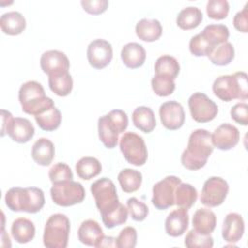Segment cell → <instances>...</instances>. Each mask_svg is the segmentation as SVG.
<instances>
[{"mask_svg":"<svg viewBox=\"0 0 248 248\" xmlns=\"http://www.w3.org/2000/svg\"><path fill=\"white\" fill-rule=\"evenodd\" d=\"M211 134L205 129H197L189 137L187 148L181 155V163L190 170H197L205 166L213 151Z\"/></svg>","mask_w":248,"mask_h":248,"instance_id":"cell-1","label":"cell"},{"mask_svg":"<svg viewBox=\"0 0 248 248\" xmlns=\"http://www.w3.org/2000/svg\"><path fill=\"white\" fill-rule=\"evenodd\" d=\"M5 202L12 211L37 213L45 205V195L37 187H13L7 191Z\"/></svg>","mask_w":248,"mask_h":248,"instance_id":"cell-2","label":"cell"},{"mask_svg":"<svg viewBox=\"0 0 248 248\" xmlns=\"http://www.w3.org/2000/svg\"><path fill=\"white\" fill-rule=\"evenodd\" d=\"M229 28L224 24H208L202 32L192 37L189 50L195 56H208L219 45L228 42Z\"/></svg>","mask_w":248,"mask_h":248,"instance_id":"cell-3","label":"cell"},{"mask_svg":"<svg viewBox=\"0 0 248 248\" xmlns=\"http://www.w3.org/2000/svg\"><path fill=\"white\" fill-rule=\"evenodd\" d=\"M247 86V74L240 71L218 77L212 84V91L216 97L225 102L234 99L244 101L248 98Z\"/></svg>","mask_w":248,"mask_h":248,"instance_id":"cell-4","label":"cell"},{"mask_svg":"<svg viewBox=\"0 0 248 248\" xmlns=\"http://www.w3.org/2000/svg\"><path fill=\"white\" fill-rule=\"evenodd\" d=\"M18 100L22 111L34 116L54 106L52 99L46 96L42 84L35 80L26 81L20 86Z\"/></svg>","mask_w":248,"mask_h":248,"instance_id":"cell-5","label":"cell"},{"mask_svg":"<svg viewBox=\"0 0 248 248\" xmlns=\"http://www.w3.org/2000/svg\"><path fill=\"white\" fill-rule=\"evenodd\" d=\"M128 116L122 109H112L98 119L99 139L107 148H114L119 134L128 127Z\"/></svg>","mask_w":248,"mask_h":248,"instance_id":"cell-6","label":"cell"},{"mask_svg":"<svg viewBox=\"0 0 248 248\" xmlns=\"http://www.w3.org/2000/svg\"><path fill=\"white\" fill-rule=\"evenodd\" d=\"M70 225V220L65 214H52L45 226L44 245L47 248H66L69 241Z\"/></svg>","mask_w":248,"mask_h":248,"instance_id":"cell-7","label":"cell"},{"mask_svg":"<svg viewBox=\"0 0 248 248\" xmlns=\"http://www.w3.org/2000/svg\"><path fill=\"white\" fill-rule=\"evenodd\" d=\"M50 196L55 204L59 206H72L83 202L85 190L79 182L65 180L52 184Z\"/></svg>","mask_w":248,"mask_h":248,"instance_id":"cell-8","label":"cell"},{"mask_svg":"<svg viewBox=\"0 0 248 248\" xmlns=\"http://www.w3.org/2000/svg\"><path fill=\"white\" fill-rule=\"evenodd\" d=\"M90 191L101 215L110 211L120 202L116 187L112 180L108 177H102L93 182L91 184Z\"/></svg>","mask_w":248,"mask_h":248,"instance_id":"cell-9","label":"cell"},{"mask_svg":"<svg viewBox=\"0 0 248 248\" xmlns=\"http://www.w3.org/2000/svg\"><path fill=\"white\" fill-rule=\"evenodd\" d=\"M120 150L126 161L134 166H143L147 160L148 152L144 140L134 132H126L120 139Z\"/></svg>","mask_w":248,"mask_h":248,"instance_id":"cell-10","label":"cell"},{"mask_svg":"<svg viewBox=\"0 0 248 248\" xmlns=\"http://www.w3.org/2000/svg\"><path fill=\"white\" fill-rule=\"evenodd\" d=\"M181 179L175 175H168L152 188V204L160 210L167 209L175 204V190Z\"/></svg>","mask_w":248,"mask_h":248,"instance_id":"cell-11","label":"cell"},{"mask_svg":"<svg viewBox=\"0 0 248 248\" xmlns=\"http://www.w3.org/2000/svg\"><path fill=\"white\" fill-rule=\"evenodd\" d=\"M188 106L192 118L199 123H206L213 120L218 113V106L204 93L196 92L188 100Z\"/></svg>","mask_w":248,"mask_h":248,"instance_id":"cell-12","label":"cell"},{"mask_svg":"<svg viewBox=\"0 0 248 248\" xmlns=\"http://www.w3.org/2000/svg\"><path fill=\"white\" fill-rule=\"evenodd\" d=\"M229 192L228 182L219 176L205 180L201 194V202L208 207H216L224 202Z\"/></svg>","mask_w":248,"mask_h":248,"instance_id":"cell-13","label":"cell"},{"mask_svg":"<svg viewBox=\"0 0 248 248\" xmlns=\"http://www.w3.org/2000/svg\"><path fill=\"white\" fill-rule=\"evenodd\" d=\"M86 55L90 66L101 70L110 63L113 55L112 46L106 40L96 39L88 45Z\"/></svg>","mask_w":248,"mask_h":248,"instance_id":"cell-14","label":"cell"},{"mask_svg":"<svg viewBox=\"0 0 248 248\" xmlns=\"http://www.w3.org/2000/svg\"><path fill=\"white\" fill-rule=\"evenodd\" d=\"M159 115L163 126L170 131L181 128L185 121L183 107L176 101L163 103L159 108Z\"/></svg>","mask_w":248,"mask_h":248,"instance_id":"cell-15","label":"cell"},{"mask_svg":"<svg viewBox=\"0 0 248 248\" xmlns=\"http://www.w3.org/2000/svg\"><path fill=\"white\" fill-rule=\"evenodd\" d=\"M240 134L238 129L230 123H223L211 134V142L214 147L220 150H230L239 141Z\"/></svg>","mask_w":248,"mask_h":248,"instance_id":"cell-16","label":"cell"},{"mask_svg":"<svg viewBox=\"0 0 248 248\" xmlns=\"http://www.w3.org/2000/svg\"><path fill=\"white\" fill-rule=\"evenodd\" d=\"M40 65L45 74L47 76L69 72L70 62L67 55L56 49L45 51L40 59Z\"/></svg>","mask_w":248,"mask_h":248,"instance_id":"cell-17","label":"cell"},{"mask_svg":"<svg viewBox=\"0 0 248 248\" xmlns=\"http://www.w3.org/2000/svg\"><path fill=\"white\" fill-rule=\"evenodd\" d=\"M244 220L242 216L235 212H231L226 215L223 228L222 236L226 242L236 243L238 242L244 233Z\"/></svg>","mask_w":248,"mask_h":248,"instance_id":"cell-18","label":"cell"},{"mask_svg":"<svg viewBox=\"0 0 248 248\" xmlns=\"http://www.w3.org/2000/svg\"><path fill=\"white\" fill-rule=\"evenodd\" d=\"M6 133L14 141L25 143L34 137L35 128L27 118L13 117L7 127Z\"/></svg>","mask_w":248,"mask_h":248,"instance_id":"cell-19","label":"cell"},{"mask_svg":"<svg viewBox=\"0 0 248 248\" xmlns=\"http://www.w3.org/2000/svg\"><path fill=\"white\" fill-rule=\"evenodd\" d=\"M189 226L188 209L178 207L172 210L167 217L165 222V230L167 234L172 237L182 235Z\"/></svg>","mask_w":248,"mask_h":248,"instance_id":"cell-20","label":"cell"},{"mask_svg":"<svg viewBox=\"0 0 248 248\" xmlns=\"http://www.w3.org/2000/svg\"><path fill=\"white\" fill-rule=\"evenodd\" d=\"M78 240L88 246L99 247L103 237L105 236L103 229L100 224L95 220L83 221L78 230Z\"/></svg>","mask_w":248,"mask_h":248,"instance_id":"cell-21","label":"cell"},{"mask_svg":"<svg viewBox=\"0 0 248 248\" xmlns=\"http://www.w3.org/2000/svg\"><path fill=\"white\" fill-rule=\"evenodd\" d=\"M145 58V49L139 43H128L121 49V59L124 65L130 69H137L142 66Z\"/></svg>","mask_w":248,"mask_h":248,"instance_id":"cell-22","label":"cell"},{"mask_svg":"<svg viewBox=\"0 0 248 248\" xmlns=\"http://www.w3.org/2000/svg\"><path fill=\"white\" fill-rule=\"evenodd\" d=\"M55 149L51 140L46 138H40L32 146L31 156L40 166L46 167L50 165L54 158Z\"/></svg>","mask_w":248,"mask_h":248,"instance_id":"cell-23","label":"cell"},{"mask_svg":"<svg viewBox=\"0 0 248 248\" xmlns=\"http://www.w3.org/2000/svg\"><path fill=\"white\" fill-rule=\"evenodd\" d=\"M0 27L3 33L10 36H16L24 31L26 27V20L18 12H8L1 16Z\"/></svg>","mask_w":248,"mask_h":248,"instance_id":"cell-24","label":"cell"},{"mask_svg":"<svg viewBox=\"0 0 248 248\" xmlns=\"http://www.w3.org/2000/svg\"><path fill=\"white\" fill-rule=\"evenodd\" d=\"M216 215L208 208H199L194 213L192 224L195 231L202 234H210L216 227Z\"/></svg>","mask_w":248,"mask_h":248,"instance_id":"cell-25","label":"cell"},{"mask_svg":"<svg viewBox=\"0 0 248 248\" xmlns=\"http://www.w3.org/2000/svg\"><path fill=\"white\" fill-rule=\"evenodd\" d=\"M11 232L16 242L24 244L30 242L34 238L36 229L34 223L31 220L20 217L13 222Z\"/></svg>","mask_w":248,"mask_h":248,"instance_id":"cell-26","label":"cell"},{"mask_svg":"<svg viewBox=\"0 0 248 248\" xmlns=\"http://www.w3.org/2000/svg\"><path fill=\"white\" fill-rule=\"evenodd\" d=\"M163 32V27L158 19L142 18L136 25L137 36L144 42L157 41Z\"/></svg>","mask_w":248,"mask_h":248,"instance_id":"cell-27","label":"cell"},{"mask_svg":"<svg viewBox=\"0 0 248 248\" xmlns=\"http://www.w3.org/2000/svg\"><path fill=\"white\" fill-rule=\"evenodd\" d=\"M134 125L143 133H150L156 127V118L153 110L145 106L135 108L132 113Z\"/></svg>","mask_w":248,"mask_h":248,"instance_id":"cell-28","label":"cell"},{"mask_svg":"<svg viewBox=\"0 0 248 248\" xmlns=\"http://www.w3.org/2000/svg\"><path fill=\"white\" fill-rule=\"evenodd\" d=\"M202 21V11L193 6L186 7L182 9L177 17L176 24L179 28L183 30H190L198 27Z\"/></svg>","mask_w":248,"mask_h":248,"instance_id":"cell-29","label":"cell"},{"mask_svg":"<svg viewBox=\"0 0 248 248\" xmlns=\"http://www.w3.org/2000/svg\"><path fill=\"white\" fill-rule=\"evenodd\" d=\"M76 171L79 178L89 180L101 173L102 165L95 157H82L76 164Z\"/></svg>","mask_w":248,"mask_h":248,"instance_id":"cell-30","label":"cell"},{"mask_svg":"<svg viewBox=\"0 0 248 248\" xmlns=\"http://www.w3.org/2000/svg\"><path fill=\"white\" fill-rule=\"evenodd\" d=\"M48 86L50 90L57 96H68L73 89L72 76L69 72L48 76Z\"/></svg>","mask_w":248,"mask_h":248,"instance_id":"cell-31","label":"cell"},{"mask_svg":"<svg viewBox=\"0 0 248 248\" xmlns=\"http://www.w3.org/2000/svg\"><path fill=\"white\" fill-rule=\"evenodd\" d=\"M35 120L38 124V126L46 132H51L56 130L60 124H61V112L60 110L55 107H51L41 113L34 116Z\"/></svg>","mask_w":248,"mask_h":248,"instance_id":"cell-32","label":"cell"},{"mask_svg":"<svg viewBox=\"0 0 248 248\" xmlns=\"http://www.w3.org/2000/svg\"><path fill=\"white\" fill-rule=\"evenodd\" d=\"M117 179L121 189L125 193H133L140 189L142 181V174L137 170L127 168L118 173Z\"/></svg>","mask_w":248,"mask_h":248,"instance_id":"cell-33","label":"cell"},{"mask_svg":"<svg viewBox=\"0 0 248 248\" xmlns=\"http://www.w3.org/2000/svg\"><path fill=\"white\" fill-rule=\"evenodd\" d=\"M155 75H161L175 79L179 74L180 66L176 58L170 55L160 56L154 65Z\"/></svg>","mask_w":248,"mask_h":248,"instance_id":"cell-34","label":"cell"},{"mask_svg":"<svg viewBox=\"0 0 248 248\" xmlns=\"http://www.w3.org/2000/svg\"><path fill=\"white\" fill-rule=\"evenodd\" d=\"M198 199L197 189L189 183H180L175 190V204L178 207L189 209Z\"/></svg>","mask_w":248,"mask_h":248,"instance_id":"cell-35","label":"cell"},{"mask_svg":"<svg viewBox=\"0 0 248 248\" xmlns=\"http://www.w3.org/2000/svg\"><path fill=\"white\" fill-rule=\"evenodd\" d=\"M207 57L214 65L226 66L234 58V47L230 42H225L216 46Z\"/></svg>","mask_w":248,"mask_h":248,"instance_id":"cell-36","label":"cell"},{"mask_svg":"<svg viewBox=\"0 0 248 248\" xmlns=\"http://www.w3.org/2000/svg\"><path fill=\"white\" fill-rule=\"evenodd\" d=\"M102 221L106 228L112 229L116 226L124 224L128 219V209L121 202L110 211L102 214Z\"/></svg>","mask_w":248,"mask_h":248,"instance_id":"cell-37","label":"cell"},{"mask_svg":"<svg viewBox=\"0 0 248 248\" xmlns=\"http://www.w3.org/2000/svg\"><path fill=\"white\" fill-rule=\"evenodd\" d=\"M151 87L154 93L160 97H167L175 89L174 79L161 75H155L151 79Z\"/></svg>","mask_w":248,"mask_h":248,"instance_id":"cell-38","label":"cell"},{"mask_svg":"<svg viewBox=\"0 0 248 248\" xmlns=\"http://www.w3.org/2000/svg\"><path fill=\"white\" fill-rule=\"evenodd\" d=\"M184 244L189 248H211L213 246V238L210 234H202L193 229L186 234Z\"/></svg>","mask_w":248,"mask_h":248,"instance_id":"cell-39","label":"cell"},{"mask_svg":"<svg viewBox=\"0 0 248 248\" xmlns=\"http://www.w3.org/2000/svg\"><path fill=\"white\" fill-rule=\"evenodd\" d=\"M230 11V5L227 0H209L206 4L207 16L216 20L227 17Z\"/></svg>","mask_w":248,"mask_h":248,"instance_id":"cell-40","label":"cell"},{"mask_svg":"<svg viewBox=\"0 0 248 248\" xmlns=\"http://www.w3.org/2000/svg\"><path fill=\"white\" fill-rule=\"evenodd\" d=\"M127 208L130 212L132 219L138 222L143 221L147 217L149 212L147 205L143 202L137 199L136 197H132L128 199Z\"/></svg>","mask_w":248,"mask_h":248,"instance_id":"cell-41","label":"cell"},{"mask_svg":"<svg viewBox=\"0 0 248 248\" xmlns=\"http://www.w3.org/2000/svg\"><path fill=\"white\" fill-rule=\"evenodd\" d=\"M48 177L50 181L53 183L65 181V180H73L74 175L71 168L65 163H57L53 165L48 170Z\"/></svg>","mask_w":248,"mask_h":248,"instance_id":"cell-42","label":"cell"},{"mask_svg":"<svg viewBox=\"0 0 248 248\" xmlns=\"http://www.w3.org/2000/svg\"><path fill=\"white\" fill-rule=\"evenodd\" d=\"M138 233L134 227H125L116 237V247L118 248H134L137 245Z\"/></svg>","mask_w":248,"mask_h":248,"instance_id":"cell-43","label":"cell"},{"mask_svg":"<svg viewBox=\"0 0 248 248\" xmlns=\"http://www.w3.org/2000/svg\"><path fill=\"white\" fill-rule=\"evenodd\" d=\"M231 117L240 125H248V105L246 103L235 104L231 108Z\"/></svg>","mask_w":248,"mask_h":248,"instance_id":"cell-44","label":"cell"},{"mask_svg":"<svg viewBox=\"0 0 248 248\" xmlns=\"http://www.w3.org/2000/svg\"><path fill=\"white\" fill-rule=\"evenodd\" d=\"M80 4L83 10L90 15H100L104 13L108 6L107 0H82Z\"/></svg>","mask_w":248,"mask_h":248,"instance_id":"cell-45","label":"cell"},{"mask_svg":"<svg viewBox=\"0 0 248 248\" xmlns=\"http://www.w3.org/2000/svg\"><path fill=\"white\" fill-rule=\"evenodd\" d=\"M247 7H248V4H246L241 11L237 12L235 14V16L233 17V21H232L234 28L236 30H238L239 32H242V33H247L248 32Z\"/></svg>","mask_w":248,"mask_h":248,"instance_id":"cell-46","label":"cell"},{"mask_svg":"<svg viewBox=\"0 0 248 248\" xmlns=\"http://www.w3.org/2000/svg\"><path fill=\"white\" fill-rule=\"evenodd\" d=\"M13 115L10 111L6 110V109H1V119H2V129H1V136L4 137L6 134V130L7 127L10 123V121L12 120Z\"/></svg>","mask_w":248,"mask_h":248,"instance_id":"cell-47","label":"cell"},{"mask_svg":"<svg viewBox=\"0 0 248 248\" xmlns=\"http://www.w3.org/2000/svg\"><path fill=\"white\" fill-rule=\"evenodd\" d=\"M99 247H116V238L112 236H104Z\"/></svg>","mask_w":248,"mask_h":248,"instance_id":"cell-48","label":"cell"}]
</instances>
